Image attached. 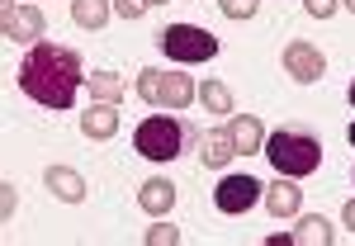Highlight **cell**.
<instances>
[{
  "instance_id": "cell-23",
  "label": "cell",
  "mask_w": 355,
  "mask_h": 246,
  "mask_svg": "<svg viewBox=\"0 0 355 246\" xmlns=\"http://www.w3.org/2000/svg\"><path fill=\"white\" fill-rule=\"evenodd\" d=\"M336 5H341V0H303V10H308L313 19H327L331 10H336Z\"/></svg>"
},
{
  "instance_id": "cell-6",
  "label": "cell",
  "mask_w": 355,
  "mask_h": 246,
  "mask_svg": "<svg viewBox=\"0 0 355 246\" xmlns=\"http://www.w3.org/2000/svg\"><path fill=\"white\" fill-rule=\"evenodd\" d=\"M43 28H48V19H43V10H38L33 0H24V5L0 0V33H5V38H15V43H38Z\"/></svg>"
},
{
  "instance_id": "cell-13",
  "label": "cell",
  "mask_w": 355,
  "mask_h": 246,
  "mask_svg": "<svg viewBox=\"0 0 355 246\" xmlns=\"http://www.w3.org/2000/svg\"><path fill=\"white\" fill-rule=\"evenodd\" d=\"M266 209H270L275 218H289V213H299V209H303V190L294 185V175L275 180L270 190H266Z\"/></svg>"
},
{
  "instance_id": "cell-5",
  "label": "cell",
  "mask_w": 355,
  "mask_h": 246,
  "mask_svg": "<svg viewBox=\"0 0 355 246\" xmlns=\"http://www.w3.org/2000/svg\"><path fill=\"white\" fill-rule=\"evenodd\" d=\"M157 43H162V53L171 62H209V57L218 53V38L199 24H166L157 33Z\"/></svg>"
},
{
  "instance_id": "cell-10",
  "label": "cell",
  "mask_w": 355,
  "mask_h": 246,
  "mask_svg": "<svg viewBox=\"0 0 355 246\" xmlns=\"http://www.w3.org/2000/svg\"><path fill=\"white\" fill-rule=\"evenodd\" d=\"M171 204H175V185H171V180H162V175L142 180V190H137V209H142V213L166 218V213H171Z\"/></svg>"
},
{
  "instance_id": "cell-25",
  "label": "cell",
  "mask_w": 355,
  "mask_h": 246,
  "mask_svg": "<svg viewBox=\"0 0 355 246\" xmlns=\"http://www.w3.org/2000/svg\"><path fill=\"white\" fill-rule=\"evenodd\" d=\"M346 137H351V147H355V123H351V128H346Z\"/></svg>"
},
{
  "instance_id": "cell-7",
  "label": "cell",
  "mask_w": 355,
  "mask_h": 246,
  "mask_svg": "<svg viewBox=\"0 0 355 246\" xmlns=\"http://www.w3.org/2000/svg\"><path fill=\"white\" fill-rule=\"evenodd\" d=\"M256 199H266V185L256 180V175H223L218 190H214V204H218V213H246Z\"/></svg>"
},
{
  "instance_id": "cell-18",
  "label": "cell",
  "mask_w": 355,
  "mask_h": 246,
  "mask_svg": "<svg viewBox=\"0 0 355 246\" xmlns=\"http://www.w3.org/2000/svg\"><path fill=\"white\" fill-rule=\"evenodd\" d=\"M199 100H204V109H209V114H232V90H227L223 81H204Z\"/></svg>"
},
{
  "instance_id": "cell-26",
  "label": "cell",
  "mask_w": 355,
  "mask_h": 246,
  "mask_svg": "<svg viewBox=\"0 0 355 246\" xmlns=\"http://www.w3.org/2000/svg\"><path fill=\"white\" fill-rule=\"evenodd\" d=\"M341 5H346V10H351V15H355V0H341Z\"/></svg>"
},
{
  "instance_id": "cell-9",
  "label": "cell",
  "mask_w": 355,
  "mask_h": 246,
  "mask_svg": "<svg viewBox=\"0 0 355 246\" xmlns=\"http://www.w3.org/2000/svg\"><path fill=\"white\" fill-rule=\"evenodd\" d=\"M237 157V142L227 128H209V133H199V161L209 166V170H223V166Z\"/></svg>"
},
{
  "instance_id": "cell-17",
  "label": "cell",
  "mask_w": 355,
  "mask_h": 246,
  "mask_svg": "<svg viewBox=\"0 0 355 246\" xmlns=\"http://www.w3.org/2000/svg\"><path fill=\"white\" fill-rule=\"evenodd\" d=\"M289 237H294V246H331L336 242V232H331L327 218H303Z\"/></svg>"
},
{
  "instance_id": "cell-3",
  "label": "cell",
  "mask_w": 355,
  "mask_h": 246,
  "mask_svg": "<svg viewBox=\"0 0 355 246\" xmlns=\"http://www.w3.org/2000/svg\"><path fill=\"white\" fill-rule=\"evenodd\" d=\"M137 95L152 109H185L199 100V85L185 71H162V67H142L137 71Z\"/></svg>"
},
{
  "instance_id": "cell-2",
  "label": "cell",
  "mask_w": 355,
  "mask_h": 246,
  "mask_svg": "<svg viewBox=\"0 0 355 246\" xmlns=\"http://www.w3.org/2000/svg\"><path fill=\"white\" fill-rule=\"evenodd\" d=\"M266 157H270V166L279 175H294L299 180V175H313L322 166V142H318V133H308L299 123H279L266 137Z\"/></svg>"
},
{
  "instance_id": "cell-1",
  "label": "cell",
  "mask_w": 355,
  "mask_h": 246,
  "mask_svg": "<svg viewBox=\"0 0 355 246\" xmlns=\"http://www.w3.org/2000/svg\"><path fill=\"white\" fill-rule=\"evenodd\" d=\"M81 81H85L81 57L62 43H33L19 62V90L28 100H38L43 109H71Z\"/></svg>"
},
{
  "instance_id": "cell-20",
  "label": "cell",
  "mask_w": 355,
  "mask_h": 246,
  "mask_svg": "<svg viewBox=\"0 0 355 246\" xmlns=\"http://www.w3.org/2000/svg\"><path fill=\"white\" fill-rule=\"evenodd\" d=\"M147 10H152L147 0H114V15H119V19H142Z\"/></svg>"
},
{
  "instance_id": "cell-22",
  "label": "cell",
  "mask_w": 355,
  "mask_h": 246,
  "mask_svg": "<svg viewBox=\"0 0 355 246\" xmlns=\"http://www.w3.org/2000/svg\"><path fill=\"white\" fill-rule=\"evenodd\" d=\"M15 204H19V194H15V185H0V218H5V222L15 218Z\"/></svg>"
},
{
  "instance_id": "cell-4",
  "label": "cell",
  "mask_w": 355,
  "mask_h": 246,
  "mask_svg": "<svg viewBox=\"0 0 355 246\" xmlns=\"http://www.w3.org/2000/svg\"><path fill=\"white\" fill-rule=\"evenodd\" d=\"M133 147L147 161H175L180 147H185V123L171 118V114H147L133 133Z\"/></svg>"
},
{
  "instance_id": "cell-15",
  "label": "cell",
  "mask_w": 355,
  "mask_h": 246,
  "mask_svg": "<svg viewBox=\"0 0 355 246\" xmlns=\"http://www.w3.org/2000/svg\"><path fill=\"white\" fill-rule=\"evenodd\" d=\"M110 15H114L110 0H71V19H76L81 28H105Z\"/></svg>"
},
{
  "instance_id": "cell-19",
  "label": "cell",
  "mask_w": 355,
  "mask_h": 246,
  "mask_svg": "<svg viewBox=\"0 0 355 246\" xmlns=\"http://www.w3.org/2000/svg\"><path fill=\"white\" fill-rule=\"evenodd\" d=\"M218 5H223V15H227V19H251L261 0H218Z\"/></svg>"
},
{
  "instance_id": "cell-14",
  "label": "cell",
  "mask_w": 355,
  "mask_h": 246,
  "mask_svg": "<svg viewBox=\"0 0 355 246\" xmlns=\"http://www.w3.org/2000/svg\"><path fill=\"white\" fill-rule=\"evenodd\" d=\"M43 180H48V190H53L62 204H81V199H85V180L71 170V166H48Z\"/></svg>"
},
{
  "instance_id": "cell-11",
  "label": "cell",
  "mask_w": 355,
  "mask_h": 246,
  "mask_svg": "<svg viewBox=\"0 0 355 246\" xmlns=\"http://www.w3.org/2000/svg\"><path fill=\"white\" fill-rule=\"evenodd\" d=\"M227 133H232V142H237L242 157L266 152V128H261V118H251V114H232V118H227Z\"/></svg>"
},
{
  "instance_id": "cell-16",
  "label": "cell",
  "mask_w": 355,
  "mask_h": 246,
  "mask_svg": "<svg viewBox=\"0 0 355 246\" xmlns=\"http://www.w3.org/2000/svg\"><path fill=\"white\" fill-rule=\"evenodd\" d=\"M85 85H90V100H105V105H119L123 100V76H114V71H90L85 76Z\"/></svg>"
},
{
  "instance_id": "cell-12",
  "label": "cell",
  "mask_w": 355,
  "mask_h": 246,
  "mask_svg": "<svg viewBox=\"0 0 355 246\" xmlns=\"http://www.w3.org/2000/svg\"><path fill=\"white\" fill-rule=\"evenodd\" d=\"M81 133L90 137V142H105V137L119 133V114H114V105L95 100V105H90V109L81 114Z\"/></svg>"
},
{
  "instance_id": "cell-28",
  "label": "cell",
  "mask_w": 355,
  "mask_h": 246,
  "mask_svg": "<svg viewBox=\"0 0 355 246\" xmlns=\"http://www.w3.org/2000/svg\"><path fill=\"white\" fill-rule=\"evenodd\" d=\"M147 5H166V0H147Z\"/></svg>"
},
{
  "instance_id": "cell-27",
  "label": "cell",
  "mask_w": 355,
  "mask_h": 246,
  "mask_svg": "<svg viewBox=\"0 0 355 246\" xmlns=\"http://www.w3.org/2000/svg\"><path fill=\"white\" fill-rule=\"evenodd\" d=\"M351 105H355V81H351Z\"/></svg>"
},
{
  "instance_id": "cell-21",
  "label": "cell",
  "mask_w": 355,
  "mask_h": 246,
  "mask_svg": "<svg viewBox=\"0 0 355 246\" xmlns=\"http://www.w3.org/2000/svg\"><path fill=\"white\" fill-rule=\"evenodd\" d=\"M175 242H180L175 227H152V232H147V246H175Z\"/></svg>"
},
{
  "instance_id": "cell-8",
  "label": "cell",
  "mask_w": 355,
  "mask_h": 246,
  "mask_svg": "<svg viewBox=\"0 0 355 246\" xmlns=\"http://www.w3.org/2000/svg\"><path fill=\"white\" fill-rule=\"evenodd\" d=\"M284 71H289V76H294L299 85H313V81H322V71H327V57L318 53L313 43L294 38V43H284Z\"/></svg>"
},
{
  "instance_id": "cell-24",
  "label": "cell",
  "mask_w": 355,
  "mask_h": 246,
  "mask_svg": "<svg viewBox=\"0 0 355 246\" xmlns=\"http://www.w3.org/2000/svg\"><path fill=\"white\" fill-rule=\"evenodd\" d=\"M341 218H346V227H355V199L346 204V209H341Z\"/></svg>"
}]
</instances>
